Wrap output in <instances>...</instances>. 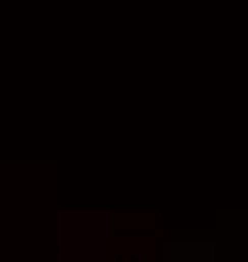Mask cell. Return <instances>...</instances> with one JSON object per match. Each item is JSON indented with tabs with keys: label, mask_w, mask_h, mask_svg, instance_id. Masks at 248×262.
Listing matches in <instances>:
<instances>
[]
</instances>
